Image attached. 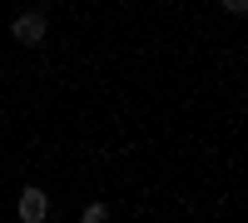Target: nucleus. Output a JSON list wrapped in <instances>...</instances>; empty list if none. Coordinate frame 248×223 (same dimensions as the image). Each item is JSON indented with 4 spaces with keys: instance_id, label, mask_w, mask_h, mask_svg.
Returning a JSON list of instances; mask_svg holds the SVG:
<instances>
[{
    "instance_id": "f257e3e1",
    "label": "nucleus",
    "mask_w": 248,
    "mask_h": 223,
    "mask_svg": "<svg viewBox=\"0 0 248 223\" xmlns=\"http://www.w3.org/2000/svg\"><path fill=\"white\" fill-rule=\"evenodd\" d=\"M10 35L20 40V45H45V35H50V25H45V15H40V10H25V15H15L10 20Z\"/></svg>"
},
{
    "instance_id": "f03ea898",
    "label": "nucleus",
    "mask_w": 248,
    "mask_h": 223,
    "mask_svg": "<svg viewBox=\"0 0 248 223\" xmlns=\"http://www.w3.org/2000/svg\"><path fill=\"white\" fill-rule=\"evenodd\" d=\"M50 218V193L45 189H20V223H45Z\"/></svg>"
},
{
    "instance_id": "7ed1b4c3",
    "label": "nucleus",
    "mask_w": 248,
    "mask_h": 223,
    "mask_svg": "<svg viewBox=\"0 0 248 223\" xmlns=\"http://www.w3.org/2000/svg\"><path fill=\"white\" fill-rule=\"evenodd\" d=\"M79 223H109V208L105 204H90L85 213H79Z\"/></svg>"
},
{
    "instance_id": "20e7f679",
    "label": "nucleus",
    "mask_w": 248,
    "mask_h": 223,
    "mask_svg": "<svg viewBox=\"0 0 248 223\" xmlns=\"http://www.w3.org/2000/svg\"><path fill=\"white\" fill-rule=\"evenodd\" d=\"M223 10L229 15H248V0H223Z\"/></svg>"
}]
</instances>
